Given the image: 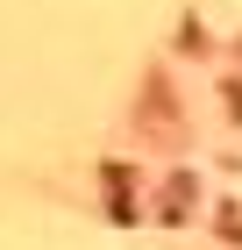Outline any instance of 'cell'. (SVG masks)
<instances>
[{
	"label": "cell",
	"mask_w": 242,
	"mask_h": 250,
	"mask_svg": "<svg viewBox=\"0 0 242 250\" xmlns=\"http://www.w3.org/2000/svg\"><path fill=\"white\" fill-rule=\"evenodd\" d=\"M221 93H228V115H235V122H242V79H228Z\"/></svg>",
	"instance_id": "obj_1"
}]
</instances>
